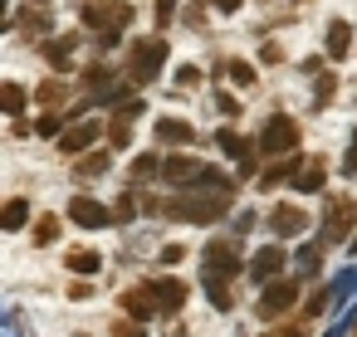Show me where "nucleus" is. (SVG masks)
<instances>
[{
	"label": "nucleus",
	"mask_w": 357,
	"mask_h": 337,
	"mask_svg": "<svg viewBox=\"0 0 357 337\" xmlns=\"http://www.w3.org/2000/svg\"><path fill=\"white\" fill-rule=\"evenodd\" d=\"M167 20H176V0H157V25H167Z\"/></svg>",
	"instance_id": "41"
},
{
	"label": "nucleus",
	"mask_w": 357,
	"mask_h": 337,
	"mask_svg": "<svg viewBox=\"0 0 357 337\" xmlns=\"http://www.w3.org/2000/svg\"><path fill=\"white\" fill-rule=\"evenodd\" d=\"M230 196H235V181L230 176H220L215 166L206 171V181L196 186V191H186V196H176V201H147V210L152 215H172V220H186V225H215L220 215H225V205H230Z\"/></svg>",
	"instance_id": "1"
},
{
	"label": "nucleus",
	"mask_w": 357,
	"mask_h": 337,
	"mask_svg": "<svg viewBox=\"0 0 357 337\" xmlns=\"http://www.w3.org/2000/svg\"><path fill=\"white\" fill-rule=\"evenodd\" d=\"M74 49H79V35H64V40H50L40 54L50 59V69H59V74H64V69L74 64Z\"/></svg>",
	"instance_id": "16"
},
{
	"label": "nucleus",
	"mask_w": 357,
	"mask_h": 337,
	"mask_svg": "<svg viewBox=\"0 0 357 337\" xmlns=\"http://www.w3.org/2000/svg\"><path fill=\"white\" fill-rule=\"evenodd\" d=\"M128 20H132V6H128V0H89V6H84V25H93V30H103V35H118Z\"/></svg>",
	"instance_id": "4"
},
{
	"label": "nucleus",
	"mask_w": 357,
	"mask_h": 337,
	"mask_svg": "<svg viewBox=\"0 0 357 337\" xmlns=\"http://www.w3.org/2000/svg\"><path fill=\"white\" fill-rule=\"evenodd\" d=\"M186 259V244H162V264H181Z\"/></svg>",
	"instance_id": "40"
},
{
	"label": "nucleus",
	"mask_w": 357,
	"mask_h": 337,
	"mask_svg": "<svg viewBox=\"0 0 357 337\" xmlns=\"http://www.w3.org/2000/svg\"><path fill=\"white\" fill-rule=\"evenodd\" d=\"M132 215H137V210H132V196H118V205H113V220H118V225H128Z\"/></svg>",
	"instance_id": "36"
},
{
	"label": "nucleus",
	"mask_w": 357,
	"mask_h": 337,
	"mask_svg": "<svg viewBox=\"0 0 357 337\" xmlns=\"http://www.w3.org/2000/svg\"><path fill=\"white\" fill-rule=\"evenodd\" d=\"M215 10H220V15H235V10H240V0H215Z\"/></svg>",
	"instance_id": "44"
},
{
	"label": "nucleus",
	"mask_w": 357,
	"mask_h": 337,
	"mask_svg": "<svg viewBox=\"0 0 357 337\" xmlns=\"http://www.w3.org/2000/svg\"><path fill=\"white\" fill-rule=\"evenodd\" d=\"M113 337H147V327H142L137 318H118V322H113Z\"/></svg>",
	"instance_id": "29"
},
{
	"label": "nucleus",
	"mask_w": 357,
	"mask_h": 337,
	"mask_svg": "<svg viewBox=\"0 0 357 337\" xmlns=\"http://www.w3.org/2000/svg\"><path fill=\"white\" fill-rule=\"evenodd\" d=\"M157 142H167V147H186V142H196V127L181 123V118H157Z\"/></svg>",
	"instance_id": "14"
},
{
	"label": "nucleus",
	"mask_w": 357,
	"mask_h": 337,
	"mask_svg": "<svg viewBox=\"0 0 357 337\" xmlns=\"http://www.w3.org/2000/svg\"><path fill=\"white\" fill-rule=\"evenodd\" d=\"M279 269H284V249H279V244H269V249H259V254L250 259V279H255V283H274Z\"/></svg>",
	"instance_id": "12"
},
{
	"label": "nucleus",
	"mask_w": 357,
	"mask_h": 337,
	"mask_svg": "<svg viewBox=\"0 0 357 337\" xmlns=\"http://www.w3.org/2000/svg\"><path fill=\"white\" fill-rule=\"evenodd\" d=\"M269 337H308L303 327H279V332H269Z\"/></svg>",
	"instance_id": "45"
},
{
	"label": "nucleus",
	"mask_w": 357,
	"mask_h": 337,
	"mask_svg": "<svg viewBox=\"0 0 357 337\" xmlns=\"http://www.w3.org/2000/svg\"><path fill=\"white\" fill-rule=\"evenodd\" d=\"M303 166H298V157H279V162H269L264 166V176H259V191H274V186H284V181H294Z\"/></svg>",
	"instance_id": "15"
},
{
	"label": "nucleus",
	"mask_w": 357,
	"mask_h": 337,
	"mask_svg": "<svg viewBox=\"0 0 357 337\" xmlns=\"http://www.w3.org/2000/svg\"><path fill=\"white\" fill-rule=\"evenodd\" d=\"M0 108H6L10 118H20V108H25V88H20V84H6V88H0Z\"/></svg>",
	"instance_id": "24"
},
{
	"label": "nucleus",
	"mask_w": 357,
	"mask_h": 337,
	"mask_svg": "<svg viewBox=\"0 0 357 337\" xmlns=\"http://www.w3.org/2000/svg\"><path fill=\"white\" fill-rule=\"evenodd\" d=\"M128 142H132V127L113 118V123H108V147H118V152H128Z\"/></svg>",
	"instance_id": "27"
},
{
	"label": "nucleus",
	"mask_w": 357,
	"mask_h": 337,
	"mask_svg": "<svg viewBox=\"0 0 357 337\" xmlns=\"http://www.w3.org/2000/svg\"><path fill=\"white\" fill-rule=\"evenodd\" d=\"M98 132H108V127H98L93 118H84V123H74V127L59 137V152H64V157H79V152H89V147H93V137H98Z\"/></svg>",
	"instance_id": "10"
},
{
	"label": "nucleus",
	"mask_w": 357,
	"mask_h": 337,
	"mask_svg": "<svg viewBox=\"0 0 357 337\" xmlns=\"http://www.w3.org/2000/svg\"><path fill=\"white\" fill-rule=\"evenodd\" d=\"M152 298H157V313H162V318H176L181 303H186V283L172 279V274H167V279H152Z\"/></svg>",
	"instance_id": "8"
},
{
	"label": "nucleus",
	"mask_w": 357,
	"mask_h": 337,
	"mask_svg": "<svg viewBox=\"0 0 357 337\" xmlns=\"http://www.w3.org/2000/svg\"><path fill=\"white\" fill-rule=\"evenodd\" d=\"M162 64H167V40H142V45H132V54H128V84H132V88L157 84Z\"/></svg>",
	"instance_id": "3"
},
{
	"label": "nucleus",
	"mask_w": 357,
	"mask_h": 337,
	"mask_svg": "<svg viewBox=\"0 0 357 337\" xmlns=\"http://www.w3.org/2000/svg\"><path fill=\"white\" fill-rule=\"evenodd\" d=\"M342 176H357V127H352V142L342 152Z\"/></svg>",
	"instance_id": "34"
},
{
	"label": "nucleus",
	"mask_w": 357,
	"mask_h": 337,
	"mask_svg": "<svg viewBox=\"0 0 357 337\" xmlns=\"http://www.w3.org/2000/svg\"><path fill=\"white\" fill-rule=\"evenodd\" d=\"M64 264H69L79 279H89V274H98V269H103V259H98L93 249H69V254H64Z\"/></svg>",
	"instance_id": "21"
},
{
	"label": "nucleus",
	"mask_w": 357,
	"mask_h": 337,
	"mask_svg": "<svg viewBox=\"0 0 357 337\" xmlns=\"http://www.w3.org/2000/svg\"><path fill=\"white\" fill-rule=\"evenodd\" d=\"M157 171H167V162H162L157 152H142V157L132 162V176H137V181H147V176H157Z\"/></svg>",
	"instance_id": "23"
},
{
	"label": "nucleus",
	"mask_w": 357,
	"mask_h": 337,
	"mask_svg": "<svg viewBox=\"0 0 357 337\" xmlns=\"http://www.w3.org/2000/svg\"><path fill=\"white\" fill-rule=\"evenodd\" d=\"M206 298H211V308H220V313H230V308H235L230 283H206Z\"/></svg>",
	"instance_id": "25"
},
{
	"label": "nucleus",
	"mask_w": 357,
	"mask_h": 337,
	"mask_svg": "<svg viewBox=\"0 0 357 337\" xmlns=\"http://www.w3.org/2000/svg\"><path fill=\"white\" fill-rule=\"evenodd\" d=\"M89 293H93V283H89V279H74V283H69V298H74V303H79V298H89Z\"/></svg>",
	"instance_id": "43"
},
{
	"label": "nucleus",
	"mask_w": 357,
	"mask_h": 337,
	"mask_svg": "<svg viewBox=\"0 0 357 337\" xmlns=\"http://www.w3.org/2000/svg\"><path fill=\"white\" fill-rule=\"evenodd\" d=\"M328 303H333V288H318V293H308V303H303V308H308V318H313V313H323Z\"/></svg>",
	"instance_id": "33"
},
{
	"label": "nucleus",
	"mask_w": 357,
	"mask_h": 337,
	"mask_svg": "<svg viewBox=\"0 0 357 337\" xmlns=\"http://www.w3.org/2000/svg\"><path fill=\"white\" fill-rule=\"evenodd\" d=\"M196 84H201V69L196 64H181L176 69V88H196Z\"/></svg>",
	"instance_id": "31"
},
{
	"label": "nucleus",
	"mask_w": 357,
	"mask_h": 337,
	"mask_svg": "<svg viewBox=\"0 0 357 337\" xmlns=\"http://www.w3.org/2000/svg\"><path fill=\"white\" fill-rule=\"evenodd\" d=\"M333 88H337V84L323 74V79H318V98H313V108H328V103H333Z\"/></svg>",
	"instance_id": "35"
},
{
	"label": "nucleus",
	"mask_w": 357,
	"mask_h": 337,
	"mask_svg": "<svg viewBox=\"0 0 357 337\" xmlns=\"http://www.w3.org/2000/svg\"><path fill=\"white\" fill-rule=\"evenodd\" d=\"M298 269H303V274L318 269V244H303V249H298Z\"/></svg>",
	"instance_id": "37"
},
{
	"label": "nucleus",
	"mask_w": 357,
	"mask_h": 337,
	"mask_svg": "<svg viewBox=\"0 0 357 337\" xmlns=\"http://www.w3.org/2000/svg\"><path fill=\"white\" fill-rule=\"evenodd\" d=\"M347 49H352V25L333 20L328 25V59H347Z\"/></svg>",
	"instance_id": "20"
},
{
	"label": "nucleus",
	"mask_w": 357,
	"mask_h": 337,
	"mask_svg": "<svg viewBox=\"0 0 357 337\" xmlns=\"http://www.w3.org/2000/svg\"><path fill=\"white\" fill-rule=\"evenodd\" d=\"M294 147H298V123L284 118V113H274V118L264 123V132H259V152H269V157H289Z\"/></svg>",
	"instance_id": "5"
},
{
	"label": "nucleus",
	"mask_w": 357,
	"mask_h": 337,
	"mask_svg": "<svg viewBox=\"0 0 357 337\" xmlns=\"http://www.w3.org/2000/svg\"><path fill=\"white\" fill-rule=\"evenodd\" d=\"M215 142H220V152H225V157H240V166H245V171L255 166V157H250V142H245L235 127H220V132H215Z\"/></svg>",
	"instance_id": "17"
},
{
	"label": "nucleus",
	"mask_w": 357,
	"mask_h": 337,
	"mask_svg": "<svg viewBox=\"0 0 357 337\" xmlns=\"http://www.w3.org/2000/svg\"><path fill=\"white\" fill-rule=\"evenodd\" d=\"M240 274V244L235 240H211L201 249V279L206 283H235Z\"/></svg>",
	"instance_id": "2"
},
{
	"label": "nucleus",
	"mask_w": 357,
	"mask_h": 337,
	"mask_svg": "<svg viewBox=\"0 0 357 337\" xmlns=\"http://www.w3.org/2000/svg\"><path fill=\"white\" fill-rule=\"evenodd\" d=\"M308 230V210H298V205H274V215H269V235L274 240H289V235H303Z\"/></svg>",
	"instance_id": "9"
},
{
	"label": "nucleus",
	"mask_w": 357,
	"mask_h": 337,
	"mask_svg": "<svg viewBox=\"0 0 357 337\" xmlns=\"http://www.w3.org/2000/svg\"><path fill=\"white\" fill-rule=\"evenodd\" d=\"M123 313H128V318H137V322L157 318V298H152V283H137V288H128V293H123Z\"/></svg>",
	"instance_id": "13"
},
{
	"label": "nucleus",
	"mask_w": 357,
	"mask_h": 337,
	"mask_svg": "<svg viewBox=\"0 0 357 337\" xmlns=\"http://www.w3.org/2000/svg\"><path fill=\"white\" fill-rule=\"evenodd\" d=\"M35 132H40V137H54V132H59V118H54V113H45V118L35 123Z\"/></svg>",
	"instance_id": "39"
},
{
	"label": "nucleus",
	"mask_w": 357,
	"mask_h": 337,
	"mask_svg": "<svg viewBox=\"0 0 357 337\" xmlns=\"http://www.w3.org/2000/svg\"><path fill=\"white\" fill-rule=\"evenodd\" d=\"M54 235H59V220H54V215H45V220L35 225V240H40V244H50Z\"/></svg>",
	"instance_id": "32"
},
{
	"label": "nucleus",
	"mask_w": 357,
	"mask_h": 337,
	"mask_svg": "<svg viewBox=\"0 0 357 337\" xmlns=\"http://www.w3.org/2000/svg\"><path fill=\"white\" fill-rule=\"evenodd\" d=\"M298 279H274V283H264V293H259V318L264 322H274V318H284L294 303H298Z\"/></svg>",
	"instance_id": "6"
},
{
	"label": "nucleus",
	"mask_w": 357,
	"mask_h": 337,
	"mask_svg": "<svg viewBox=\"0 0 357 337\" xmlns=\"http://www.w3.org/2000/svg\"><path fill=\"white\" fill-rule=\"evenodd\" d=\"M225 74H230L235 84H255V69H250L245 59H230V64H225Z\"/></svg>",
	"instance_id": "30"
},
{
	"label": "nucleus",
	"mask_w": 357,
	"mask_h": 337,
	"mask_svg": "<svg viewBox=\"0 0 357 337\" xmlns=\"http://www.w3.org/2000/svg\"><path fill=\"white\" fill-rule=\"evenodd\" d=\"M6 337H25V318H20V308H10V318H6Z\"/></svg>",
	"instance_id": "38"
},
{
	"label": "nucleus",
	"mask_w": 357,
	"mask_h": 337,
	"mask_svg": "<svg viewBox=\"0 0 357 337\" xmlns=\"http://www.w3.org/2000/svg\"><path fill=\"white\" fill-rule=\"evenodd\" d=\"M215 108H220V113H225V118H240V103H235V98H230V93H220V98H215Z\"/></svg>",
	"instance_id": "42"
},
{
	"label": "nucleus",
	"mask_w": 357,
	"mask_h": 337,
	"mask_svg": "<svg viewBox=\"0 0 357 337\" xmlns=\"http://www.w3.org/2000/svg\"><path fill=\"white\" fill-rule=\"evenodd\" d=\"M103 171H108V157H103V152H93V157H84V162H79V171H74V176L93 181V176H103Z\"/></svg>",
	"instance_id": "26"
},
{
	"label": "nucleus",
	"mask_w": 357,
	"mask_h": 337,
	"mask_svg": "<svg viewBox=\"0 0 357 337\" xmlns=\"http://www.w3.org/2000/svg\"><path fill=\"white\" fill-rule=\"evenodd\" d=\"M35 98H40V108H54V103L64 98V84H59V79H50V84H40V93H35Z\"/></svg>",
	"instance_id": "28"
},
{
	"label": "nucleus",
	"mask_w": 357,
	"mask_h": 337,
	"mask_svg": "<svg viewBox=\"0 0 357 337\" xmlns=\"http://www.w3.org/2000/svg\"><path fill=\"white\" fill-rule=\"evenodd\" d=\"M323 171H328V166H323V157H313V162H303V171H298L289 186H294L298 196H313V191H323Z\"/></svg>",
	"instance_id": "18"
},
{
	"label": "nucleus",
	"mask_w": 357,
	"mask_h": 337,
	"mask_svg": "<svg viewBox=\"0 0 357 337\" xmlns=\"http://www.w3.org/2000/svg\"><path fill=\"white\" fill-rule=\"evenodd\" d=\"M352 210H357V205H347V201H333V205H328V225H323V240H328V244H337V240L347 235V215H352Z\"/></svg>",
	"instance_id": "19"
},
{
	"label": "nucleus",
	"mask_w": 357,
	"mask_h": 337,
	"mask_svg": "<svg viewBox=\"0 0 357 337\" xmlns=\"http://www.w3.org/2000/svg\"><path fill=\"white\" fill-rule=\"evenodd\" d=\"M206 171H211V166H201L196 157H167V171H162V176L176 181V186H201Z\"/></svg>",
	"instance_id": "11"
},
{
	"label": "nucleus",
	"mask_w": 357,
	"mask_h": 337,
	"mask_svg": "<svg viewBox=\"0 0 357 337\" xmlns=\"http://www.w3.org/2000/svg\"><path fill=\"white\" fill-rule=\"evenodd\" d=\"M25 220H30V201H20V196L6 201V210H0V225H6V230H20Z\"/></svg>",
	"instance_id": "22"
},
{
	"label": "nucleus",
	"mask_w": 357,
	"mask_h": 337,
	"mask_svg": "<svg viewBox=\"0 0 357 337\" xmlns=\"http://www.w3.org/2000/svg\"><path fill=\"white\" fill-rule=\"evenodd\" d=\"M69 220L84 225V230H108V225H113V210L98 205L93 196H74V201H69Z\"/></svg>",
	"instance_id": "7"
}]
</instances>
